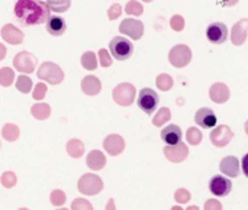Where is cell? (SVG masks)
Instances as JSON below:
<instances>
[{
    "label": "cell",
    "mask_w": 248,
    "mask_h": 210,
    "mask_svg": "<svg viewBox=\"0 0 248 210\" xmlns=\"http://www.w3.org/2000/svg\"><path fill=\"white\" fill-rule=\"evenodd\" d=\"M45 1L41 0H17L15 4V16L25 26L45 23L51 16Z\"/></svg>",
    "instance_id": "1"
},
{
    "label": "cell",
    "mask_w": 248,
    "mask_h": 210,
    "mask_svg": "<svg viewBox=\"0 0 248 210\" xmlns=\"http://www.w3.org/2000/svg\"><path fill=\"white\" fill-rule=\"evenodd\" d=\"M109 51L113 58H116L119 61H125L132 55L134 45L129 39H126L124 36H115L109 44Z\"/></svg>",
    "instance_id": "2"
},
{
    "label": "cell",
    "mask_w": 248,
    "mask_h": 210,
    "mask_svg": "<svg viewBox=\"0 0 248 210\" xmlns=\"http://www.w3.org/2000/svg\"><path fill=\"white\" fill-rule=\"evenodd\" d=\"M36 75H38L39 80H44V81H46V83H49L52 86H57V84L62 83V80H64L62 70L57 64L48 62V61L39 65V70H38Z\"/></svg>",
    "instance_id": "3"
},
{
    "label": "cell",
    "mask_w": 248,
    "mask_h": 210,
    "mask_svg": "<svg viewBox=\"0 0 248 210\" xmlns=\"http://www.w3.org/2000/svg\"><path fill=\"white\" fill-rule=\"evenodd\" d=\"M78 192L84 196H96L103 190V181L96 174H84L78 180Z\"/></svg>",
    "instance_id": "4"
},
{
    "label": "cell",
    "mask_w": 248,
    "mask_h": 210,
    "mask_svg": "<svg viewBox=\"0 0 248 210\" xmlns=\"http://www.w3.org/2000/svg\"><path fill=\"white\" fill-rule=\"evenodd\" d=\"M137 103H138V107L141 110H144L147 115H153L155 112L158 103H160V97H158L157 91H154L153 89L145 87V89H142L140 91Z\"/></svg>",
    "instance_id": "5"
},
{
    "label": "cell",
    "mask_w": 248,
    "mask_h": 210,
    "mask_svg": "<svg viewBox=\"0 0 248 210\" xmlns=\"http://www.w3.org/2000/svg\"><path fill=\"white\" fill-rule=\"evenodd\" d=\"M169 61L173 67L176 68H183L192 61V51L187 45L179 44L170 49L169 54Z\"/></svg>",
    "instance_id": "6"
},
{
    "label": "cell",
    "mask_w": 248,
    "mask_h": 210,
    "mask_svg": "<svg viewBox=\"0 0 248 210\" xmlns=\"http://www.w3.org/2000/svg\"><path fill=\"white\" fill-rule=\"evenodd\" d=\"M135 94L137 90L131 83H122L119 86H116L112 91L113 100L115 103H118L119 106H129L134 103L135 100Z\"/></svg>",
    "instance_id": "7"
},
{
    "label": "cell",
    "mask_w": 248,
    "mask_h": 210,
    "mask_svg": "<svg viewBox=\"0 0 248 210\" xmlns=\"http://www.w3.org/2000/svg\"><path fill=\"white\" fill-rule=\"evenodd\" d=\"M38 65V60L35 55H32L28 51H22L19 54L15 55L13 58V67L16 68V71L22 73V74H31L35 71Z\"/></svg>",
    "instance_id": "8"
},
{
    "label": "cell",
    "mask_w": 248,
    "mask_h": 210,
    "mask_svg": "<svg viewBox=\"0 0 248 210\" xmlns=\"http://www.w3.org/2000/svg\"><path fill=\"white\" fill-rule=\"evenodd\" d=\"M119 32L132 38L134 41H138L144 35V23L138 19H125L119 25Z\"/></svg>",
    "instance_id": "9"
},
{
    "label": "cell",
    "mask_w": 248,
    "mask_h": 210,
    "mask_svg": "<svg viewBox=\"0 0 248 210\" xmlns=\"http://www.w3.org/2000/svg\"><path fill=\"white\" fill-rule=\"evenodd\" d=\"M206 36L209 42L215 45H221L228 39V28L222 22H214L206 29Z\"/></svg>",
    "instance_id": "10"
},
{
    "label": "cell",
    "mask_w": 248,
    "mask_h": 210,
    "mask_svg": "<svg viewBox=\"0 0 248 210\" xmlns=\"http://www.w3.org/2000/svg\"><path fill=\"white\" fill-rule=\"evenodd\" d=\"M164 155L169 161L171 163H183L187 155H189V148L186 144H183L182 141L177 144H171V145H166L164 148Z\"/></svg>",
    "instance_id": "11"
},
{
    "label": "cell",
    "mask_w": 248,
    "mask_h": 210,
    "mask_svg": "<svg viewBox=\"0 0 248 210\" xmlns=\"http://www.w3.org/2000/svg\"><path fill=\"white\" fill-rule=\"evenodd\" d=\"M234 138V132L227 126V125H221L214 128V131L211 132V142L217 147V148H224L227 147L231 139Z\"/></svg>",
    "instance_id": "12"
},
{
    "label": "cell",
    "mask_w": 248,
    "mask_h": 210,
    "mask_svg": "<svg viewBox=\"0 0 248 210\" xmlns=\"http://www.w3.org/2000/svg\"><path fill=\"white\" fill-rule=\"evenodd\" d=\"M209 190L214 196L218 197H225L231 193L232 190V183L230 179L224 177V176H215L211 181H209Z\"/></svg>",
    "instance_id": "13"
},
{
    "label": "cell",
    "mask_w": 248,
    "mask_h": 210,
    "mask_svg": "<svg viewBox=\"0 0 248 210\" xmlns=\"http://www.w3.org/2000/svg\"><path fill=\"white\" fill-rule=\"evenodd\" d=\"M103 150L112 157L121 155L125 150V141L121 135H109L103 141Z\"/></svg>",
    "instance_id": "14"
},
{
    "label": "cell",
    "mask_w": 248,
    "mask_h": 210,
    "mask_svg": "<svg viewBox=\"0 0 248 210\" xmlns=\"http://www.w3.org/2000/svg\"><path fill=\"white\" fill-rule=\"evenodd\" d=\"M195 122L198 126H202L203 129H211L217 126V115L209 107H202L195 115Z\"/></svg>",
    "instance_id": "15"
},
{
    "label": "cell",
    "mask_w": 248,
    "mask_h": 210,
    "mask_svg": "<svg viewBox=\"0 0 248 210\" xmlns=\"http://www.w3.org/2000/svg\"><path fill=\"white\" fill-rule=\"evenodd\" d=\"M0 35L10 45H19V44L23 42V33H22V30L17 29L16 26H13L12 23L4 25L1 28V30H0Z\"/></svg>",
    "instance_id": "16"
},
{
    "label": "cell",
    "mask_w": 248,
    "mask_h": 210,
    "mask_svg": "<svg viewBox=\"0 0 248 210\" xmlns=\"http://www.w3.org/2000/svg\"><path fill=\"white\" fill-rule=\"evenodd\" d=\"M221 173L225 174L227 177L235 179L241 174L240 170V160L235 157H225L221 161Z\"/></svg>",
    "instance_id": "17"
},
{
    "label": "cell",
    "mask_w": 248,
    "mask_h": 210,
    "mask_svg": "<svg viewBox=\"0 0 248 210\" xmlns=\"http://www.w3.org/2000/svg\"><path fill=\"white\" fill-rule=\"evenodd\" d=\"M231 93L228 86H225L224 83H215L211 89H209V97L214 103H225L228 102Z\"/></svg>",
    "instance_id": "18"
},
{
    "label": "cell",
    "mask_w": 248,
    "mask_h": 210,
    "mask_svg": "<svg viewBox=\"0 0 248 210\" xmlns=\"http://www.w3.org/2000/svg\"><path fill=\"white\" fill-rule=\"evenodd\" d=\"M247 28H248V20L247 19H243L240 22H237L234 26H232V30H231V41L234 45L240 46L246 42L247 39Z\"/></svg>",
    "instance_id": "19"
},
{
    "label": "cell",
    "mask_w": 248,
    "mask_h": 210,
    "mask_svg": "<svg viewBox=\"0 0 248 210\" xmlns=\"http://www.w3.org/2000/svg\"><path fill=\"white\" fill-rule=\"evenodd\" d=\"M102 90V83L94 75H87L81 80V91L87 96H97Z\"/></svg>",
    "instance_id": "20"
},
{
    "label": "cell",
    "mask_w": 248,
    "mask_h": 210,
    "mask_svg": "<svg viewBox=\"0 0 248 210\" xmlns=\"http://www.w3.org/2000/svg\"><path fill=\"white\" fill-rule=\"evenodd\" d=\"M67 29L65 20L60 16H49L46 19V30L52 36H61Z\"/></svg>",
    "instance_id": "21"
},
{
    "label": "cell",
    "mask_w": 248,
    "mask_h": 210,
    "mask_svg": "<svg viewBox=\"0 0 248 210\" xmlns=\"http://www.w3.org/2000/svg\"><path fill=\"white\" fill-rule=\"evenodd\" d=\"M161 139L167 144V145H171V144H177L182 141L183 138V134H182V129L177 126V125H169L167 128H164L161 131Z\"/></svg>",
    "instance_id": "22"
},
{
    "label": "cell",
    "mask_w": 248,
    "mask_h": 210,
    "mask_svg": "<svg viewBox=\"0 0 248 210\" xmlns=\"http://www.w3.org/2000/svg\"><path fill=\"white\" fill-rule=\"evenodd\" d=\"M106 165V157L102 151H92L87 155V167L93 171H99L105 168Z\"/></svg>",
    "instance_id": "23"
},
{
    "label": "cell",
    "mask_w": 248,
    "mask_h": 210,
    "mask_svg": "<svg viewBox=\"0 0 248 210\" xmlns=\"http://www.w3.org/2000/svg\"><path fill=\"white\" fill-rule=\"evenodd\" d=\"M31 113L38 120H45L51 115V106L46 103H36L31 107Z\"/></svg>",
    "instance_id": "24"
},
{
    "label": "cell",
    "mask_w": 248,
    "mask_h": 210,
    "mask_svg": "<svg viewBox=\"0 0 248 210\" xmlns=\"http://www.w3.org/2000/svg\"><path fill=\"white\" fill-rule=\"evenodd\" d=\"M67 152L71 158H80L84 154V144L80 139H71L67 144Z\"/></svg>",
    "instance_id": "25"
},
{
    "label": "cell",
    "mask_w": 248,
    "mask_h": 210,
    "mask_svg": "<svg viewBox=\"0 0 248 210\" xmlns=\"http://www.w3.org/2000/svg\"><path fill=\"white\" fill-rule=\"evenodd\" d=\"M19 128L13 123H6L1 129V136L7 141V142H15L19 138Z\"/></svg>",
    "instance_id": "26"
},
{
    "label": "cell",
    "mask_w": 248,
    "mask_h": 210,
    "mask_svg": "<svg viewBox=\"0 0 248 210\" xmlns=\"http://www.w3.org/2000/svg\"><path fill=\"white\" fill-rule=\"evenodd\" d=\"M46 6L49 10L55 13H64L70 9L71 1L70 0H46Z\"/></svg>",
    "instance_id": "27"
},
{
    "label": "cell",
    "mask_w": 248,
    "mask_h": 210,
    "mask_svg": "<svg viewBox=\"0 0 248 210\" xmlns=\"http://www.w3.org/2000/svg\"><path fill=\"white\" fill-rule=\"evenodd\" d=\"M81 65H83V68L90 70V71L96 70L97 68V57H96V54L92 52V51L84 52L81 55Z\"/></svg>",
    "instance_id": "28"
},
{
    "label": "cell",
    "mask_w": 248,
    "mask_h": 210,
    "mask_svg": "<svg viewBox=\"0 0 248 210\" xmlns=\"http://www.w3.org/2000/svg\"><path fill=\"white\" fill-rule=\"evenodd\" d=\"M170 118H171L170 109H169V107H161V109L155 113V116L153 118V125H154V126H163V125H166V123L170 120Z\"/></svg>",
    "instance_id": "29"
},
{
    "label": "cell",
    "mask_w": 248,
    "mask_h": 210,
    "mask_svg": "<svg viewBox=\"0 0 248 210\" xmlns=\"http://www.w3.org/2000/svg\"><path fill=\"white\" fill-rule=\"evenodd\" d=\"M15 80V71L9 67H3L0 68V86L3 87H9L12 86Z\"/></svg>",
    "instance_id": "30"
},
{
    "label": "cell",
    "mask_w": 248,
    "mask_h": 210,
    "mask_svg": "<svg viewBox=\"0 0 248 210\" xmlns=\"http://www.w3.org/2000/svg\"><path fill=\"white\" fill-rule=\"evenodd\" d=\"M16 89L20 91V93H29L31 90H32V80L28 77V75H25V74H22V75H19L17 78H16Z\"/></svg>",
    "instance_id": "31"
},
{
    "label": "cell",
    "mask_w": 248,
    "mask_h": 210,
    "mask_svg": "<svg viewBox=\"0 0 248 210\" xmlns=\"http://www.w3.org/2000/svg\"><path fill=\"white\" fill-rule=\"evenodd\" d=\"M186 139H187V142L190 145L196 147V145H199L202 142L203 135H202V132L198 128H189L187 132H186Z\"/></svg>",
    "instance_id": "32"
},
{
    "label": "cell",
    "mask_w": 248,
    "mask_h": 210,
    "mask_svg": "<svg viewBox=\"0 0 248 210\" xmlns=\"http://www.w3.org/2000/svg\"><path fill=\"white\" fill-rule=\"evenodd\" d=\"M155 83H157V87L163 91H167L173 87V78L169 74H160L157 77Z\"/></svg>",
    "instance_id": "33"
},
{
    "label": "cell",
    "mask_w": 248,
    "mask_h": 210,
    "mask_svg": "<svg viewBox=\"0 0 248 210\" xmlns=\"http://www.w3.org/2000/svg\"><path fill=\"white\" fill-rule=\"evenodd\" d=\"M125 12L128 15H132V16H141L144 13V7H142V4L140 1L131 0V1H128V4L125 7Z\"/></svg>",
    "instance_id": "34"
},
{
    "label": "cell",
    "mask_w": 248,
    "mask_h": 210,
    "mask_svg": "<svg viewBox=\"0 0 248 210\" xmlns=\"http://www.w3.org/2000/svg\"><path fill=\"white\" fill-rule=\"evenodd\" d=\"M65 199H67V196H65V193H64L62 190H54V192L51 193V196H49L51 203H52L54 206H57V208L62 206V205L65 203Z\"/></svg>",
    "instance_id": "35"
},
{
    "label": "cell",
    "mask_w": 248,
    "mask_h": 210,
    "mask_svg": "<svg viewBox=\"0 0 248 210\" xmlns=\"http://www.w3.org/2000/svg\"><path fill=\"white\" fill-rule=\"evenodd\" d=\"M1 184H3V187H6V189H12V187H15L16 186V181H17V179H16V176H15V173H12V171H7V173H4L3 176H1Z\"/></svg>",
    "instance_id": "36"
},
{
    "label": "cell",
    "mask_w": 248,
    "mask_h": 210,
    "mask_svg": "<svg viewBox=\"0 0 248 210\" xmlns=\"http://www.w3.org/2000/svg\"><path fill=\"white\" fill-rule=\"evenodd\" d=\"M170 26H171V29H173V30H176V32H182V30L185 29V19H183V16H180V15H174V16L170 19Z\"/></svg>",
    "instance_id": "37"
},
{
    "label": "cell",
    "mask_w": 248,
    "mask_h": 210,
    "mask_svg": "<svg viewBox=\"0 0 248 210\" xmlns=\"http://www.w3.org/2000/svg\"><path fill=\"white\" fill-rule=\"evenodd\" d=\"M174 199H176V202H177V203L185 205V203H187V202L192 199V196H190V193H189L187 190H185V189H179V190L174 193Z\"/></svg>",
    "instance_id": "38"
},
{
    "label": "cell",
    "mask_w": 248,
    "mask_h": 210,
    "mask_svg": "<svg viewBox=\"0 0 248 210\" xmlns=\"http://www.w3.org/2000/svg\"><path fill=\"white\" fill-rule=\"evenodd\" d=\"M99 61H100V65L105 67V68L112 65V57L109 55V51H108V49L102 48V49L99 51Z\"/></svg>",
    "instance_id": "39"
},
{
    "label": "cell",
    "mask_w": 248,
    "mask_h": 210,
    "mask_svg": "<svg viewBox=\"0 0 248 210\" xmlns=\"http://www.w3.org/2000/svg\"><path fill=\"white\" fill-rule=\"evenodd\" d=\"M45 94H46V86L44 83H38L32 91V97L35 100H42L45 97Z\"/></svg>",
    "instance_id": "40"
},
{
    "label": "cell",
    "mask_w": 248,
    "mask_h": 210,
    "mask_svg": "<svg viewBox=\"0 0 248 210\" xmlns=\"http://www.w3.org/2000/svg\"><path fill=\"white\" fill-rule=\"evenodd\" d=\"M122 6L119 4V3H113L110 7H109V10H108V16H109V19L110 20H115V19H118L121 15H122Z\"/></svg>",
    "instance_id": "41"
},
{
    "label": "cell",
    "mask_w": 248,
    "mask_h": 210,
    "mask_svg": "<svg viewBox=\"0 0 248 210\" xmlns=\"http://www.w3.org/2000/svg\"><path fill=\"white\" fill-rule=\"evenodd\" d=\"M71 209L73 210H92V205L89 202H86L84 199H77L71 203Z\"/></svg>",
    "instance_id": "42"
},
{
    "label": "cell",
    "mask_w": 248,
    "mask_h": 210,
    "mask_svg": "<svg viewBox=\"0 0 248 210\" xmlns=\"http://www.w3.org/2000/svg\"><path fill=\"white\" fill-rule=\"evenodd\" d=\"M222 209V205L218 202V200H208L205 203V210H221Z\"/></svg>",
    "instance_id": "43"
},
{
    "label": "cell",
    "mask_w": 248,
    "mask_h": 210,
    "mask_svg": "<svg viewBox=\"0 0 248 210\" xmlns=\"http://www.w3.org/2000/svg\"><path fill=\"white\" fill-rule=\"evenodd\" d=\"M217 3H218L219 6L225 7V6H234V4H237L238 0H217Z\"/></svg>",
    "instance_id": "44"
},
{
    "label": "cell",
    "mask_w": 248,
    "mask_h": 210,
    "mask_svg": "<svg viewBox=\"0 0 248 210\" xmlns=\"http://www.w3.org/2000/svg\"><path fill=\"white\" fill-rule=\"evenodd\" d=\"M6 52H7V49H6V46L3 45V44H0V61L6 57Z\"/></svg>",
    "instance_id": "45"
},
{
    "label": "cell",
    "mask_w": 248,
    "mask_h": 210,
    "mask_svg": "<svg viewBox=\"0 0 248 210\" xmlns=\"http://www.w3.org/2000/svg\"><path fill=\"white\" fill-rule=\"evenodd\" d=\"M142 1H145V3H150V1H153V0H142Z\"/></svg>",
    "instance_id": "46"
}]
</instances>
